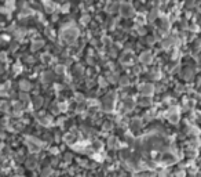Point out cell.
I'll return each mask as SVG.
<instances>
[{"label":"cell","instance_id":"cell-1","mask_svg":"<svg viewBox=\"0 0 201 177\" xmlns=\"http://www.w3.org/2000/svg\"><path fill=\"white\" fill-rule=\"evenodd\" d=\"M76 36H77L76 29H66L65 30V39H66L68 41H72L73 39H76Z\"/></svg>","mask_w":201,"mask_h":177},{"label":"cell","instance_id":"cell-2","mask_svg":"<svg viewBox=\"0 0 201 177\" xmlns=\"http://www.w3.org/2000/svg\"><path fill=\"white\" fill-rule=\"evenodd\" d=\"M142 91H143L145 94H150V93H153V86H150V85L142 86Z\"/></svg>","mask_w":201,"mask_h":177},{"label":"cell","instance_id":"cell-3","mask_svg":"<svg viewBox=\"0 0 201 177\" xmlns=\"http://www.w3.org/2000/svg\"><path fill=\"white\" fill-rule=\"evenodd\" d=\"M141 60H142V61H145V62H149V61L152 60V57H150V54H149V53H145V54H142Z\"/></svg>","mask_w":201,"mask_h":177},{"label":"cell","instance_id":"cell-4","mask_svg":"<svg viewBox=\"0 0 201 177\" xmlns=\"http://www.w3.org/2000/svg\"><path fill=\"white\" fill-rule=\"evenodd\" d=\"M123 14H124V15H128V14H131V7L130 6H124L123 7Z\"/></svg>","mask_w":201,"mask_h":177}]
</instances>
